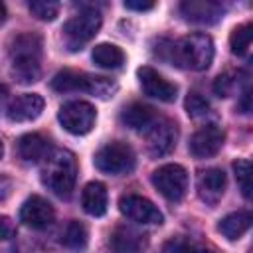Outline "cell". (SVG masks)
Here are the masks:
<instances>
[{
  "label": "cell",
  "instance_id": "1",
  "mask_svg": "<svg viewBox=\"0 0 253 253\" xmlns=\"http://www.w3.org/2000/svg\"><path fill=\"white\" fill-rule=\"evenodd\" d=\"M40 59H42V38L36 34H20L12 40L10 61L12 75L18 83H34L40 79Z\"/></svg>",
  "mask_w": 253,
  "mask_h": 253
},
{
  "label": "cell",
  "instance_id": "9",
  "mask_svg": "<svg viewBox=\"0 0 253 253\" xmlns=\"http://www.w3.org/2000/svg\"><path fill=\"white\" fill-rule=\"evenodd\" d=\"M119 210L121 213L136 223H162V213L160 210L146 198L136 196V194H126L119 200Z\"/></svg>",
  "mask_w": 253,
  "mask_h": 253
},
{
  "label": "cell",
  "instance_id": "7",
  "mask_svg": "<svg viewBox=\"0 0 253 253\" xmlns=\"http://www.w3.org/2000/svg\"><path fill=\"white\" fill-rule=\"evenodd\" d=\"M57 119L67 132L79 136V134H87L95 126L97 111L87 101H69L59 109Z\"/></svg>",
  "mask_w": 253,
  "mask_h": 253
},
{
  "label": "cell",
  "instance_id": "26",
  "mask_svg": "<svg viewBox=\"0 0 253 253\" xmlns=\"http://www.w3.org/2000/svg\"><path fill=\"white\" fill-rule=\"evenodd\" d=\"M162 253H211V251L188 237H172L164 243Z\"/></svg>",
  "mask_w": 253,
  "mask_h": 253
},
{
  "label": "cell",
  "instance_id": "30",
  "mask_svg": "<svg viewBox=\"0 0 253 253\" xmlns=\"http://www.w3.org/2000/svg\"><path fill=\"white\" fill-rule=\"evenodd\" d=\"M239 111L245 115H253V87H247L239 97Z\"/></svg>",
  "mask_w": 253,
  "mask_h": 253
},
{
  "label": "cell",
  "instance_id": "29",
  "mask_svg": "<svg viewBox=\"0 0 253 253\" xmlns=\"http://www.w3.org/2000/svg\"><path fill=\"white\" fill-rule=\"evenodd\" d=\"M231 87H233V81L229 79V75H219L213 83V91L219 95V97H227L231 93Z\"/></svg>",
  "mask_w": 253,
  "mask_h": 253
},
{
  "label": "cell",
  "instance_id": "32",
  "mask_svg": "<svg viewBox=\"0 0 253 253\" xmlns=\"http://www.w3.org/2000/svg\"><path fill=\"white\" fill-rule=\"evenodd\" d=\"M0 225H2V237L4 239H10L12 237V223H10V219L8 217H2L0 219Z\"/></svg>",
  "mask_w": 253,
  "mask_h": 253
},
{
  "label": "cell",
  "instance_id": "6",
  "mask_svg": "<svg viewBox=\"0 0 253 253\" xmlns=\"http://www.w3.org/2000/svg\"><path fill=\"white\" fill-rule=\"evenodd\" d=\"M93 162H95V168L105 174H123L134 168L136 158H134V150L126 142L113 140L99 148Z\"/></svg>",
  "mask_w": 253,
  "mask_h": 253
},
{
  "label": "cell",
  "instance_id": "10",
  "mask_svg": "<svg viewBox=\"0 0 253 253\" xmlns=\"http://www.w3.org/2000/svg\"><path fill=\"white\" fill-rule=\"evenodd\" d=\"M223 140H225V134L217 125H206L190 136L188 150L194 158H210L219 152V148L223 146Z\"/></svg>",
  "mask_w": 253,
  "mask_h": 253
},
{
  "label": "cell",
  "instance_id": "23",
  "mask_svg": "<svg viewBox=\"0 0 253 253\" xmlns=\"http://www.w3.org/2000/svg\"><path fill=\"white\" fill-rule=\"evenodd\" d=\"M235 182L245 200L253 202V162L251 160H235L233 162Z\"/></svg>",
  "mask_w": 253,
  "mask_h": 253
},
{
  "label": "cell",
  "instance_id": "13",
  "mask_svg": "<svg viewBox=\"0 0 253 253\" xmlns=\"http://www.w3.org/2000/svg\"><path fill=\"white\" fill-rule=\"evenodd\" d=\"M43 99L38 93H24L6 107V117L12 123H28L42 115Z\"/></svg>",
  "mask_w": 253,
  "mask_h": 253
},
{
  "label": "cell",
  "instance_id": "5",
  "mask_svg": "<svg viewBox=\"0 0 253 253\" xmlns=\"http://www.w3.org/2000/svg\"><path fill=\"white\" fill-rule=\"evenodd\" d=\"M101 28V14L97 10H83L63 26V38L69 51L81 49L87 42H91Z\"/></svg>",
  "mask_w": 253,
  "mask_h": 253
},
{
  "label": "cell",
  "instance_id": "16",
  "mask_svg": "<svg viewBox=\"0 0 253 253\" xmlns=\"http://www.w3.org/2000/svg\"><path fill=\"white\" fill-rule=\"evenodd\" d=\"M225 190V174L219 168H208L198 176V196L208 206H215Z\"/></svg>",
  "mask_w": 253,
  "mask_h": 253
},
{
  "label": "cell",
  "instance_id": "17",
  "mask_svg": "<svg viewBox=\"0 0 253 253\" xmlns=\"http://www.w3.org/2000/svg\"><path fill=\"white\" fill-rule=\"evenodd\" d=\"M253 227V210H239V211H231L225 217L219 219L217 223V231L229 239L235 241L239 239L243 233H247Z\"/></svg>",
  "mask_w": 253,
  "mask_h": 253
},
{
  "label": "cell",
  "instance_id": "31",
  "mask_svg": "<svg viewBox=\"0 0 253 253\" xmlns=\"http://www.w3.org/2000/svg\"><path fill=\"white\" fill-rule=\"evenodd\" d=\"M126 10H136V12H144V10H152L154 4L152 2H134V0H126L125 2Z\"/></svg>",
  "mask_w": 253,
  "mask_h": 253
},
{
  "label": "cell",
  "instance_id": "8",
  "mask_svg": "<svg viewBox=\"0 0 253 253\" xmlns=\"http://www.w3.org/2000/svg\"><path fill=\"white\" fill-rule=\"evenodd\" d=\"M152 184L166 200L178 202L188 190V172L180 164H164L152 172Z\"/></svg>",
  "mask_w": 253,
  "mask_h": 253
},
{
  "label": "cell",
  "instance_id": "12",
  "mask_svg": "<svg viewBox=\"0 0 253 253\" xmlns=\"http://www.w3.org/2000/svg\"><path fill=\"white\" fill-rule=\"evenodd\" d=\"M55 213L47 200L42 196H30L20 208V221L32 229H45L51 225Z\"/></svg>",
  "mask_w": 253,
  "mask_h": 253
},
{
  "label": "cell",
  "instance_id": "24",
  "mask_svg": "<svg viewBox=\"0 0 253 253\" xmlns=\"http://www.w3.org/2000/svg\"><path fill=\"white\" fill-rule=\"evenodd\" d=\"M87 239H89V233H87V227L81 221H69L63 235H61L63 245L71 251H83L85 245H87Z\"/></svg>",
  "mask_w": 253,
  "mask_h": 253
},
{
  "label": "cell",
  "instance_id": "19",
  "mask_svg": "<svg viewBox=\"0 0 253 253\" xmlns=\"http://www.w3.org/2000/svg\"><path fill=\"white\" fill-rule=\"evenodd\" d=\"M121 121L134 130H150L156 123V115L150 107H146L142 103H132L123 109Z\"/></svg>",
  "mask_w": 253,
  "mask_h": 253
},
{
  "label": "cell",
  "instance_id": "14",
  "mask_svg": "<svg viewBox=\"0 0 253 253\" xmlns=\"http://www.w3.org/2000/svg\"><path fill=\"white\" fill-rule=\"evenodd\" d=\"M180 12L194 24H215L223 14V6L213 0H188L180 4Z\"/></svg>",
  "mask_w": 253,
  "mask_h": 253
},
{
  "label": "cell",
  "instance_id": "20",
  "mask_svg": "<svg viewBox=\"0 0 253 253\" xmlns=\"http://www.w3.org/2000/svg\"><path fill=\"white\" fill-rule=\"evenodd\" d=\"M18 154L26 162H40L45 160V156L49 154V144L42 134L28 132L18 138Z\"/></svg>",
  "mask_w": 253,
  "mask_h": 253
},
{
  "label": "cell",
  "instance_id": "11",
  "mask_svg": "<svg viewBox=\"0 0 253 253\" xmlns=\"http://www.w3.org/2000/svg\"><path fill=\"white\" fill-rule=\"evenodd\" d=\"M138 81H140V87L142 91L152 97V99H158L162 103H172L176 99V93H178V87L174 83H170L168 79H164L156 69L148 67V65H142L138 71Z\"/></svg>",
  "mask_w": 253,
  "mask_h": 253
},
{
  "label": "cell",
  "instance_id": "2",
  "mask_svg": "<svg viewBox=\"0 0 253 253\" xmlns=\"http://www.w3.org/2000/svg\"><path fill=\"white\" fill-rule=\"evenodd\" d=\"M77 180V162L69 150H51L42 166V182L53 194L69 198Z\"/></svg>",
  "mask_w": 253,
  "mask_h": 253
},
{
  "label": "cell",
  "instance_id": "22",
  "mask_svg": "<svg viewBox=\"0 0 253 253\" xmlns=\"http://www.w3.org/2000/svg\"><path fill=\"white\" fill-rule=\"evenodd\" d=\"M91 57L103 69H117L125 63V53L115 43H97L91 51Z\"/></svg>",
  "mask_w": 253,
  "mask_h": 253
},
{
  "label": "cell",
  "instance_id": "21",
  "mask_svg": "<svg viewBox=\"0 0 253 253\" xmlns=\"http://www.w3.org/2000/svg\"><path fill=\"white\" fill-rule=\"evenodd\" d=\"M111 247L115 253H142L144 239L140 233L128 227H117L111 235Z\"/></svg>",
  "mask_w": 253,
  "mask_h": 253
},
{
  "label": "cell",
  "instance_id": "27",
  "mask_svg": "<svg viewBox=\"0 0 253 253\" xmlns=\"http://www.w3.org/2000/svg\"><path fill=\"white\" fill-rule=\"evenodd\" d=\"M30 12L43 22H51L55 20V16L59 14V4L51 2V0H32L30 2Z\"/></svg>",
  "mask_w": 253,
  "mask_h": 253
},
{
  "label": "cell",
  "instance_id": "3",
  "mask_svg": "<svg viewBox=\"0 0 253 253\" xmlns=\"http://www.w3.org/2000/svg\"><path fill=\"white\" fill-rule=\"evenodd\" d=\"M170 61H176V65L204 71L213 61V42L208 34H190L184 36L180 42L172 43L170 47Z\"/></svg>",
  "mask_w": 253,
  "mask_h": 253
},
{
  "label": "cell",
  "instance_id": "4",
  "mask_svg": "<svg viewBox=\"0 0 253 253\" xmlns=\"http://www.w3.org/2000/svg\"><path fill=\"white\" fill-rule=\"evenodd\" d=\"M51 89H55L59 93L85 91V93L97 95L101 99H109L117 91V83H113L107 77H97V75H87V73H75V71H59L51 79Z\"/></svg>",
  "mask_w": 253,
  "mask_h": 253
},
{
  "label": "cell",
  "instance_id": "28",
  "mask_svg": "<svg viewBox=\"0 0 253 253\" xmlns=\"http://www.w3.org/2000/svg\"><path fill=\"white\" fill-rule=\"evenodd\" d=\"M186 113L192 117V119H198V117H204L210 113V103L196 91L188 93L186 97Z\"/></svg>",
  "mask_w": 253,
  "mask_h": 253
},
{
  "label": "cell",
  "instance_id": "25",
  "mask_svg": "<svg viewBox=\"0 0 253 253\" xmlns=\"http://www.w3.org/2000/svg\"><path fill=\"white\" fill-rule=\"evenodd\" d=\"M251 43H253V22H243V24L235 26L231 36H229L231 53L243 55Z\"/></svg>",
  "mask_w": 253,
  "mask_h": 253
},
{
  "label": "cell",
  "instance_id": "18",
  "mask_svg": "<svg viewBox=\"0 0 253 253\" xmlns=\"http://www.w3.org/2000/svg\"><path fill=\"white\" fill-rule=\"evenodd\" d=\"M107 204H109V196H107V188L101 182H89L83 192H81V206L83 210L93 215V217H101L107 211Z\"/></svg>",
  "mask_w": 253,
  "mask_h": 253
},
{
  "label": "cell",
  "instance_id": "15",
  "mask_svg": "<svg viewBox=\"0 0 253 253\" xmlns=\"http://www.w3.org/2000/svg\"><path fill=\"white\" fill-rule=\"evenodd\" d=\"M176 136H178L176 125H172L168 121L154 123V126L146 134L148 152L152 156H164V154H168L174 148V144H176Z\"/></svg>",
  "mask_w": 253,
  "mask_h": 253
}]
</instances>
